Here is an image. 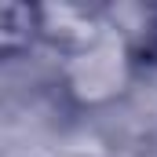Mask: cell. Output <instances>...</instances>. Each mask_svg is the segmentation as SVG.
I'll list each match as a JSON object with an SVG mask.
<instances>
[{"label":"cell","mask_w":157,"mask_h":157,"mask_svg":"<svg viewBox=\"0 0 157 157\" xmlns=\"http://www.w3.org/2000/svg\"><path fill=\"white\" fill-rule=\"evenodd\" d=\"M132 66H135V48L113 29H106L95 44L66 55L62 84L77 106H106L128 88Z\"/></svg>","instance_id":"6da1fadb"},{"label":"cell","mask_w":157,"mask_h":157,"mask_svg":"<svg viewBox=\"0 0 157 157\" xmlns=\"http://www.w3.org/2000/svg\"><path fill=\"white\" fill-rule=\"evenodd\" d=\"M37 44H40V7L0 4V62L18 59Z\"/></svg>","instance_id":"7a4b0ae2"},{"label":"cell","mask_w":157,"mask_h":157,"mask_svg":"<svg viewBox=\"0 0 157 157\" xmlns=\"http://www.w3.org/2000/svg\"><path fill=\"white\" fill-rule=\"evenodd\" d=\"M135 55H143V59H154L157 62V18L150 22V29L143 33V44H139V51Z\"/></svg>","instance_id":"3957f363"}]
</instances>
